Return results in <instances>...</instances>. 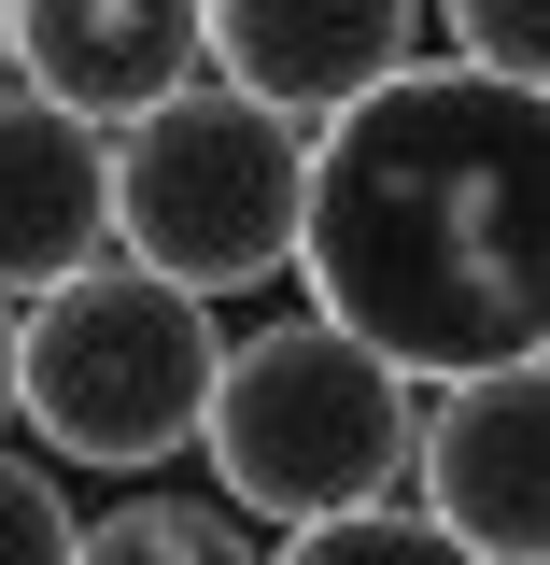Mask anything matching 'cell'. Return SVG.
<instances>
[{
	"label": "cell",
	"mask_w": 550,
	"mask_h": 565,
	"mask_svg": "<svg viewBox=\"0 0 550 565\" xmlns=\"http://www.w3.org/2000/svg\"><path fill=\"white\" fill-rule=\"evenodd\" d=\"M423 396L396 353H367L353 326L296 311V326H255L226 353V396H212V494L255 509L282 537H325V523H367V509H410L423 481Z\"/></svg>",
	"instance_id": "7a4b0ae2"
},
{
	"label": "cell",
	"mask_w": 550,
	"mask_h": 565,
	"mask_svg": "<svg viewBox=\"0 0 550 565\" xmlns=\"http://www.w3.org/2000/svg\"><path fill=\"white\" fill-rule=\"evenodd\" d=\"M269 565H481L438 509H367V523H325V537H282Z\"/></svg>",
	"instance_id": "30bf717a"
},
{
	"label": "cell",
	"mask_w": 550,
	"mask_h": 565,
	"mask_svg": "<svg viewBox=\"0 0 550 565\" xmlns=\"http://www.w3.org/2000/svg\"><path fill=\"white\" fill-rule=\"evenodd\" d=\"M226 353L240 340H212V297L114 255L14 311V424L43 467H170V452H212Z\"/></svg>",
	"instance_id": "3957f363"
},
{
	"label": "cell",
	"mask_w": 550,
	"mask_h": 565,
	"mask_svg": "<svg viewBox=\"0 0 550 565\" xmlns=\"http://www.w3.org/2000/svg\"><path fill=\"white\" fill-rule=\"evenodd\" d=\"M438 29H452L466 71H508V85L550 99V0H438Z\"/></svg>",
	"instance_id": "8fae6325"
},
{
	"label": "cell",
	"mask_w": 550,
	"mask_h": 565,
	"mask_svg": "<svg viewBox=\"0 0 550 565\" xmlns=\"http://www.w3.org/2000/svg\"><path fill=\"white\" fill-rule=\"evenodd\" d=\"M128 255V170H114V128H85L57 99H14L0 114V269H14V311L57 297V282L114 269Z\"/></svg>",
	"instance_id": "ba28073f"
},
{
	"label": "cell",
	"mask_w": 550,
	"mask_h": 565,
	"mask_svg": "<svg viewBox=\"0 0 550 565\" xmlns=\"http://www.w3.org/2000/svg\"><path fill=\"white\" fill-rule=\"evenodd\" d=\"M212 71L325 141L423 71V0H212Z\"/></svg>",
	"instance_id": "8992f818"
},
{
	"label": "cell",
	"mask_w": 550,
	"mask_h": 565,
	"mask_svg": "<svg viewBox=\"0 0 550 565\" xmlns=\"http://www.w3.org/2000/svg\"><path fill=\"white\" fill-rule=\"evenodd\" d=\"M410 509H438L481 565H550V367H494L423 411Z\"/></svg>",
	"instance_id": "52a82bcc"
},
{
	"label": "cell",
	"mask_w": 550,
	"mask_h": 565,
	"mask_svg": "<svg viewBox=\"0 0 550 565\" xmlns=\"http://www.w3.org/2000/svg\"><path fill=\"white\" fill-rule=\"evenodd\" d=\"M114 170H128V269L184 282V297H255L311 255V170H325V141L269 114V99H240L226 71L184 85L170 114H141L114 141Z\"/></svg>",
	"instance_id": "277c9868"
},
{
	"label": "cell",
	"mask_w": 550,
	"mask_h": 565,
	"mask_svg": "<svg viewBox=\"0 0 550 565\" xmlns=\"http://www.w3.org/2000/svg\"><path fill=\"white\" fill-rule=\"evenodd\" d=\"M85 565H269L212 494H128V509H99V537Z\"/></svg>",
	"instance_id": "9c48e42d"
},
{
	"label": "cell",
	"mask_w": 550,
	"mask_h": 565,
	"mask_svg": "<svg viewBox=\"0 0 550 565\" xmlns=\"http://www.w3.org/2000/svg\"><path fill=\"white\" fill-rule=\"evenodd\" d=\"M311 311L410 382L550 367V99L508 71L423 57L325 128L311 170Z\"/></svg>",
	"instance_id": "6da1fadb"
},
{
	"label": "cell",
	"mask_w": 550,
	"mask_h": 565,
	"mask_svg": "<svg viewBox=\"0 0 550 565\" xmlns=\"http://www.w3.org/2000/svg\"><path fill=\"white\" fill-rule=\"evenodd\" d=\"M85 537H99V523H71V494H57L43 452L0 467V565H85Z\"/></svg>",
	"instance_id": "7c38bea8"
},
{
	"label": "cell",
	"mask_w": 550,
	"mask_h": 565,
	"mask_svg": "<svg viewBox=\"0 0 550 565\" xmlns=\"http://www.w3.org/2000/svg\"><path fill=\"white\" fill-rule=\"evenodd\" d=\"M0 57H14V99H57L128 141L141 114L212 85V0H14Z\"/></svg>",
	"instance_id": "5b68a950"
}]
</instances>
